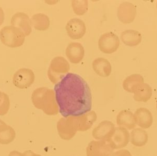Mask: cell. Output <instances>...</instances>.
Listing matches in <instances>:
<instances>
[{"instance_id":"1","label":"cell","mask_w":157,"mask_h":156,"mask_svg":"<svg viewBox=\"0 0 157 156\" xmlns=\"http://www.w3.org/2000/svg\"><path fill=\"white\" fill-rule=\"evenodd\" d=\"M54 90L59 113L64 118L80 116L91 111L90 88L78 75L68 73L56 84Z\"/></svg>"},{"instance_id":"20","label":"cell","mask_w":157,"mask_h":156,"mask_svg":"<svg viewBox=\"0 0 157 156\" xmlns=\"http://www.w3.org/2000/svg\"><path fill=\"white\" fill-rule=\"evenodd\" d=\"M121 39L124 44L128 46L133 47L141 43L142 36L138 31L134 30H127L122 33Z\"/></svg>"},{"instance_id":"9","label":"cell","mask_w":157,"mask_h":156,"mask_svg":"<svg viewBox=\"0 0 157 156\" xmlns=\"http://www.w3.org/2000/svg\"><path fill=\"white\" fill-rule=\"evenodd\" d=\"M113 149L105 140H93L86 148L87 156H111Z\"/></svg>"},{"instance_id":"21","label":"cell","mask_w":157,"mask_h":156,"mask_svg":"<svg viewBox=\"0 0 157 156\" xmlns=\"http://www.w3.org/2000/svg\"><path fill=\"white\" fill-rule=\"evenodd\" d=\"M148 140V135L144 129L136 128L133 129L130 134V141L133 145L141 147L146 145Z\"/></svg>"},{"instance_id":"22","label":"cell","mask_w":157,"mask_h":156,"mask_svg":"<svg viewBox=\"0 0 157 156\" xmlns=\"http://www.w3.org/2000/svg\"><path fill=\"white\" fill-rule=\"evenodd\" d=\"M152 91L150 85L144 83L139 85L134 93V99L138 102H147L150 100Z\"/></svg>"},{"instance_id":"32","label":"cell","mask_w":157,"mask_h":156,"mask_svg":"<svg viewBox=\"0 0 157 156\" xmlns=\"http://www.w3.org/2000/svg\"></svg>"},{"instance_id":"8","label":"cell","mask_w":157,"mask_h":156,"mask_svg":"<svg viewBox=\"0 0 157 156\" xmlns=\"http://www.w3.org/2000/svg\"><path fill=\"white\" fill-rule=\"evenodd\" d=\"M35 79V74L33 70L28 68H21L15 73L13 83L17 88L26 89L33 84Z\"/></svg>"},{"instance_id":"5","label":"cell","mask_w":157,"mask_h":156,"mask_svg":"<svg viewBox=\"0 0 157 156\" xmlns=\"http://www.w3.org/2000/svg\"><path fill=\"white\" fill-rule=\"evenodd\" d=\"M56 128L59 137L64 140L73 139L78 131L77 117L62 118L58 122Z\"/></svg>"},{"instance_id":"27","label":"cell","mask_w":157,"mask_h":156,"mask_svg":"<svg viewBox=\"0 0 157 156\" xmlns=\"http://www.w3.org/2000/svg\"><path fill=\"white\" fill-rule=\"evenodd\" d=\"M111 156H132V155L127 149H121L114 152Z\"/></svg>"},{"instance_id":"10","label":"cell","mask_w":157,"mask_h":156,"mask_svg":"<svg viewBox=\"0 0 157 156\" xmlns=\"http://www.w3.org/2000/svg\"><path fill=\"white\" fill-rule=\"evenodd\" d=\"M115 128V125L112 122L105 120L101 122L94 128L92 135L96 140L107 141L112 136Z\"/></svg>"},{"instance_id":"12","label":"cell","mask_w":157,"mask_h":156,"mask_svg":"<svg viewBox=\"0 0 157 156\" xmlns=\"http://www.w3.org/2000/svg\"><path fill=\"white\" fill-rule=\"evenodd\" d=\"M11 24L21 31L25 36H28L32 32L31 19L24 13L18 12L14 14L11 19Z\"/></svg>"},{"instance_id":"14","label":"cell","mask_w":157,"mask_h":156,"mask_svg":"<svg viewBox=\"0 0 157 156\" xmlns=\"http://www.w3.org/2000/svg\"><path fill=\"white\" fill-rule=\"evenodd\" d=\"M65 54L70 62L77 64L84 58L85 50L83 46L78 42H71L66 49Z\"/></svg>"},{"instance_id":"26","label":"cell","mask_w":157,"mask_h":156,"mask_svg":"<svg viewBox=\"0 0 157 156\" xmlns=\"http://www.w3.org/2000/svg\"><path fill=\"white\" fill-rule=\"evenodd\" d=\"M10 108V101L6 93L0 91V116L6 115Z\"/></svg>"},{"instance_id":"17","label":"cell","mask_w":157,"mask_h":156,"mask_svg":"<svg viewBox=\"0 0 157 156\" xmlns=\"http://www.w3.org/2000/svg\"><path fill=\"white\" fill-rule=\"evenodd\" d=\"M97 119V116L94 111H90L85 114L77 117L78 131L85 132L93 126Z\"/></svg>"},{"instance_id":"29","label":"cell","mask_w":157,"mask_h":156,"mask_svg":"<svg viewBox=\"0 0 157 156\" xmlns=\"http://www.w3.org/2000/svg\"><path fill=\"white\" fill-rule=\"evenodd\" d=\"M25 156H41L40 154H37L33 153L32 150H26L24 153Z\"/></svg>"},{"instance_id":"13","label":"cell","mask_w":157,"mask_h":156,"mask_svg":"<svg viewBox=\"0 0 157 156\" xmlns=\"http://www.w3.org/2000/svg\"><path fill=\"white\" fill-rule=\"evenodd\" d=\"M137 9L129 2H123L117 9V16L119 20L123 24H130L133 22L136 17Z\"/></svg>"},{"instance_id":"23","label":"cell","mask_w":157,"mask_h":156,"mask_svg":"<svg viewBox=\"0 0 157 156\" xmlns=\"http://www.w3.org/2000/svg\"><path fill=\"white\" fill-rule=\"evenodd\" d=\"M144 83V79L141 75L133 74L128 76L123 82V87L127 92L134 93L136 88Z\"/></svg>"},{"instance_id":"11","label":"cell","mask_w":157,"mask_h":156,"mask_svg":"<svg viewBox=\"0 0 157 156\" xmlns=\"http://www.w3.org/2000/svg\"><path fill=\"white\" fill-rule=\"evenodd\" d=\"M66 30L71 39L78 40L84 36L86 31V27L82 19L72 18L67 23Z\"/></svg>"},{"instance_id":"18","label":"cell","mask_w":157,"mask_h":156,"mask_svg":"<svg viewBox=\"0 0 157 156\" xmlns=\"http://www.w3.org/2000/svg\"><path fill=\"white\" fill-rule=\"evenodd\" d=\"M93 68L94 72L102 77H108L112 72V66L107 60L104 58H98L93 62Z\"/></svg>"},{"instance_id":"16","label":"cell","mask_w":157,"mask_h":156,"mask_svg":"<svg viewBox=\"0 0 157 156\" xmlns=\"http://www.w3.org/2000/svg\"><path fill=\"white\" fill-rule=\"evenodd\" d=\"M117 123L119 127H123L127 130H133L136 124L134 116L131 111L126 109L122 110L117 116Z\"/></svg>"},{"instance_id":"19","label":"cell","mask_w":157,"mask_h":156,"mask_svg":"<svg viewBox=\"0 0 157 156\" xmlns=\"http://www.w3.org/2000/svg\"><path fill=\"white\" fill-rule=\"evenodd\" d=\"M16 132L12 127L0 119V144L7 145L14 141Z\"/></svg>"},{"instance_id":"25","label":"cell","mask_w":157,"mask_h":156,"mask_svg":"<svg viewBox=\"0 0 157 156\" xmlns=\"http://www.w3.org/2000/svg\"><path fill=\"white\" fill-rule=\"evenodd\" d=\"M72 5L74 12L77 15H83L87 12L88 7L87 1H72Z\"/></svg>"},{"instance_id":"4","label":"cell","mask_w":157,"mask_h":156,"mask_svg":"<svg viewBox=\"0 0 157 156\" xmlns=\"http://www.w3.org/2000/svg\"><path fill=\"white\" fill-rule=\"evenodd\" d=\"M25 36L21 31L13 26H6L0 31V40L2 43L12 48L23 45Z\"/></svg>"},{"instance_id":"28","label":"cell","mask_w":157,"mask_h":156,"mask_svg":"<svg viewBox=\"0 0 157 156\" xmlns=\"http://www.w3.org/2000/svg\"><path fill=\"white\" fill-rule=\"evenodd\" d=\"M9 156H25L24 153H21L16 150L12 151L9 154Z\"/></svg>"},{"instance_id":"7","label":"cell","mask_w":157,"mask_h":156,"mask_svg":"<svg viewBox=\"0 0 157 156\" xmlns=\"http://www.w3.org/2000/svg\"><path fill=\"white\" fill-rule=\"evenodd\" d=\"M129 140L128 131L123 127H118L115 128L113 135L107 142L113 150H119L128 145Z\"/></svg>"},{"instance_id":"2","label":"cell","mask_w":157,"mask_h":156,"mask_svg":"<svg viewBox=\"0 0 157 156\" xmlns=\"http://www.w3.org/2000/svg\"><path fill=\"white\" fill-rule=\"evenodd\" d=\"M32 100L35 107L48 116H55L59 113L55 93L52 89L45 87L36 88L32 94Z\"/></svg>"},{"instance_id":"24","label":"cell","mask_w":157,"mask_h":156,"mask_svg":"<svg viewBox=\"0 0 157 156\" xmlns=\"http://www.w3.org/2000/svg\"><path fill=\"white\" fill-rule=\"evenodd\" d=\"M31 21L35 29L38 31L47 30L50 24V21L48 16L42 13L33 15L31 18Z\"/></svg>"},{"instance_id":"3","label":"cell","mask_w":157,"mask_h":156,"mask_svg":"<svg viewBox=\"0 0 157 156\" xmlns=\"http://www.w3.org/2000/svg\"><path fill=\"white\" fill-rule=\"evenodd\" d=\"M70 69V64L64 57H54L49 66L48 76L53 84H56L68 73Z\"/></svg>"},{"instance_id":"15","label":"cell","mask_w":157,"mask_h":156,"mask_svg":"<svg viewBox=\"0 0 157 156\" xmlns=\"http://www.w3.org/2000/svg\"><path fill=\"white\" fill-rule=\"evenodd\" d=\"M134 116L136 124L143 129L149 128L154 122L151 111L146 108H140L137 109Z\"/></svg>"},{"instance_id":"31","label":"cell","mask_w":157,"mask_h":156,"mask_svg":"<svg viewBox=\"0 0 157 156\" xmlns=\"http://www.w3.org/2000/svg\"><path fill=\"white\" fill-rule=\"evenodd\" d=\"M156 108H157V104H156Z\"/></svg>"},{"instance_id":"6","label":"cell","mask_w":157,"mask_h":156,"mask_svg":"<svg viewBox=\"0 0 157 156\" xmlns=\"http://www.w3.org/2000/svg\"><path fill=\"white\" fill-rule=\"evenodd\" d=\"M120 44V41L119 37L112 32L101 35L98 41L99 49L105 54L114 53L119 49Z\"/></svg>"},{"instance_id":"30","label":"cell","mask_w":157,"mask_h":156,"mask_svg":"<svg viewBox=\"0 0 157 156\" xmlns=\"http://www.w3.org/2000/svg\"><path fill=\"white\" fill-rule=\"evenodd\" d=\"M4 20V13L2 8L0 7V26L2 25Z\"/></svg>"}]
</instances>
